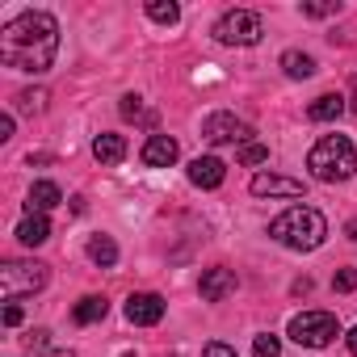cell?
<instances>
[{"label": "cell", "instance_id": "obj_1", "mask_svg": "<svg viewBox=\"0 0 357 357\" xmlns=\"http://www.w3.org/2000/svg\"><path fill=\"white\" fill-rule=\"evenodd\" d=\"M59 55V26L51 13H22L13 17L5 30H0V63L13 68V72H51Z\"/></svg>", "mask_w": 357, "mask_h": 357}, {"label": "cell", "instance_id": "obj_2", "mask_svg": "<svg viewBox=\"0 0 357 357\" xmlns=\"http://www.w3.org/2000/svg\"><path fill=\"white\" fill-rule=\"evenodd\" d=\"M269 236H273L278 244L294 248V252H311V248L324 244V236H328V219H324L315 206H290L286 215H278V219L269 223Z\"/></svg>", "mask_w": 357, "mask_h": 357}, {"label": "cell", "instance_id": "obj_3", "mask_svg": "<svg viewBox=\"0 0 357 357\" xmlns=\"http://www.w3.org/2000/svg\"><path fill=\"white\" fill-rule=\"evenodd\" d=\"M307 168L315 181H349V176L357 172V147L344 139V135H324L311 151H307Z\"/></svg>", "mask_w": 357, "mask_h": 357}, {"label": "cell", "instance_id": "obj_4", "mask_svg": "<svg viewBox=\"0 0 357 357\" xmlns=\"http://www.w3.org/2000/svg\"><path fill=\"white\" fill-rule=\"evenodd\" d=\"M336 332H340V324L332 311H303L290 319V340L303 349H328L336 340Z\"/></svg>", "mask_w": 357, "mask_h": 357}, {"label": "cell", "instance_id": "obj_5", "mask_svg": "<svg viewBox=\"0 0 357 357\" xmlns=\"http://www.w3.org/2000/svg\"><path fill=\"white\" fill-rule=\"evenodd\" d=\"M43 286H47V265H38V261H9L0 269V294L9 303L22 298V294H34Z\"/></svg>", "mask_w": 357, "mask_h": 357}, {"label": "cell", "instance_id": "obj_6", "mask_svg": "<svg viewBox=\"0 0 357 357\" xmlns=\"http://www.w3.org/2000/svg\"><path fill=\"white\" fill-rule=\"evenodd\" d=\"M261 34H265L261 17L248 13V9H231V13H223L219 26H215V38H219L223 47H252V43H261Z\"/></svg>", "mask_w": 357, "mask_h": 357}, {"label": "cell", "instance_id": "obj_7", "mask_svg": "<svg viewBox=\"0 0 357 357\" xmlns=\"http://www.w3.org/2000/svg\"><path fill=\"white\" fill-rule=\"evenodd\" d=\"M202 139L206 143H248L252 139V126L240 122L236 114H211L202 122Z\"/></svg>", "mask_w": 357, "mask_h": 357}, {"label": "cell", "instance_id": "obj_8", "mask_svg": "<svg viewBox=\"0 0 357 357\" xmlns=\"http://www.w3.org/2000/svg\"><path fill=\"white\" fill-rule=\"evenodd\" d=\"M248 190L257 198H298L303 194V181H294V176H278V172H257Z\"/></svg>", "mask_w": 357, "mask_h": 357}, {"label": "cell", "instance_id": "obj_9", "mask_svg": "<svg viewBox=\"0 0 357 357\" xmlns=\"http://www.w3.org/2000/svg\"><path fill=\"white\" fill-rule=\"evenodd\" d=\"M126 319L139 324V328H151L164 319V298L160 294H130L126 298Z\"/></svg>", "mask_w": 357, "mask_h": 357}, {"label": "cell", "instance_id": "obj_10", "mask_svg": "<svg viewBox=\"0 0 357 357\" xmlns=\"http://www.w3.org/2000/svg\"><path fill=\"white\" fill-rule=\"evenodd\" d=\"M223 176H227V164H223L219 155H198V160H190V181H194L198 190H219Z\"/></svg>", "mask_w": 357, "mask_h": 357}, {"label": "cell", "instance_id": "obj_11", "mask_svg": "<svg viewBox=\"0 0 357 357\" xmlns=\"http://www.w3.org/2000/svg\"><path fill=\"white\" fill-rule=\"evenodd\" d=\"M176 155H181V147H176V139H168V135H151L143 143V164L147 168H168V164H176Z\"/></svg>", "mask_w": 357, "mask_h": 357}, {"label": "cell", "instance_id": "obj_12", "mask_svg": "<svg viewBox=\"0 0 357 357\" xmlns=\"http://www.w3.org/2000/svg\"><path fill=\"white\" fill-rule=\"evenodd\" d=\"M231 290H236V273H231V269H206L202 282H198V294H202L206 303H223Z\"/></svg>", "mask_w": 357, "mask_h": 357}, {"label": "cell", "instance_id": "obj_13", "mask_svg": "<svg viewBox=\"0 0 357 357\" xmlns=\"http://www.w3.org/2000/svg\"><path fill=\"white\" fill-rule=\"evenodd\" d=\"M63 202V194H59V185L55 181H34V190H30V215H47L51 206H59Z\"/></svg>", "mask_w": 357, "mask_h": 357}, {"label": "cell", "instance_id": "obj_14", "mask_svg": "<svg viewBox=\"0 0 357 357\" xmlns=\"http://www.w3.org/2000/svg\"><path fill=\"white\" fill-rule=\"evenodd\" d=\"M344 114V97L340 93H324V97H315L311 105H307V118L311 122H332V118H340Z\"/></svg>", "mask_w": 357, "mask_h": 357}, {"label": "cell", "instance_id": "obj_15", "mask_svg": "<svg viewBox=\"0 0 357 357\" xmlns=\"http://www.w3.org/2000/svg\"><path fill=\"white\" fill-rule=\"evenodd\" d=\"M93 155L101 160V164H122V155H126V139L122 135H97L93 139Z\"/></svg>", "mask_w": 357, "mask_h": 357}, {"label": "cell", "instance_id": "obj_16", "mask_svg": "<svg viewBox=\"0 0 357 357\" xmlns=\"http://www.w3.org/2000/svg\"><path fill=\"white\" fill-rule=\"evenodd\" d=\"M17 240H22L26 248H38V244H47V240H51V223H47V215H30V219H22V227H17Z\"/></svg>", "mask_w": 357, "mask_h": 357}, {"label": "cell", "instance_id": "obj_17", "mask_svg": "<svg viewBox=\"0 0 357 357\" xmlns=\"http://www.w3.org/2000/svg\"><path fill=\"white\" fill-rule=\"evenodd\" d=\"M282 72H286L290 80H307V76H315V59L303 55V51H286V55H282Z\"/></svg>", "mask_w": 357, "mask_h": 357}, {"label": "cell", "instance_id": "obj_18", "mask_svg": "<svg viewBox=\"0 0 357 357\" xmlns=\"http://www.w3.org/2000/svg\"><path fill=\"white\" fill-rule=\"evenodd\" d=\"M89 261L101 265V269L118 265V244H114L109 236H93V240H89Z\"/></svg>", "mask_w": 357, "mask_h": 357}, {"label": "cell", "instance_id": "obj_19", "mask_svg": "<svg viewBox=\"0 0 357 357\" xmlns=\"http://www.w3.org/2000/svg\"><path fill=\"white\" fill-rule=\"evenodd\" d=\"M105 311H109V303H105V298H97V294H84V298L76 303L72 319H76V324H97V319H105Z\"/></svg>", "mask_w": 357, "mask_h": 357}, {"label": "cell", "instance_id": "obj_20", "mask_svg": "<svg viewBox=\"0 0 357 357\" xmlns=\"http://www.w3.org/2000/svg\"><path fill=\"white\" fill-rule=\"evenodd\" d=\"M147 17H151V22H164V26H172L176 17H181V9H176L172 0H168V5H164V0H151V5H147Z\"/></svg>", "mask_w": 357, "mask_h": 357}, {"label": "cell", "instance_id": "obj_21", "mask_svg": "<svg viewBox=\"0 0 357 357\" xmlns=\"http://www.w3.org/2000/svg\"><path fill=\"white\" fill-rule=\"evenodd\" d=\"M252 353H257V357H282V340H278L273 332H261L257 344H252Z\"/></svg>", "mask_w": 357, "mask_h": 357}, {"label": "cell", "instance_id": "obj_22", "mask_svg": "<svg viewBox=\"0 0 357 357\" xmlns=\"http://www.w3.org/2000/svg\"><path fill=\"white\" fill-rule=\"evenodd\" d=\"M43 101H47V93H43V89H26V93H17V109H26V114L43 109Z\"/></svg>", "mask_w": 357, "mask_h": 357}, {"label": "cell", "instance_id": "obj_23", "mask_svg": "<svg viewBox=\"0 0 357 357\" xmlns=\"http://www.w3.org/2000/svg\"><path fill=\"white\" fill-rule=\"evenodd\" d=\"M240 160H244V164H265V160H269V147H265V143H244V147H240Z\"/></svg>", "mask_w": 357, "mask_h": 357}, {"label": "cell", "instance_id": "obj_24", "mask_svg": "<svg viewBox=\"0 0 357 357\" xmlns=\"http://www.w3.org/2000/svg\"><path fill=\"white\" fill-rule=\"evenodd\" d=\"M332 286H336V290H344V294H349V290H357V269H340V273L332 278Z\"/></svg>", "mask_w": 357, "mask_h": 357}, {"label": "cell", "instance_id": "obj_25", "mask_svg": "<svg viewBox=\"0 0 357 357\" xmlns=\"http://www.w3.org/2000/svg\"><path fill=\"white\" fill-rule=\"evenodd\" d=\"M202 357H240L231 344H223V340H211L206 349H202Z\"/></svg>", "mask_w": 357, "mask_h": 357}, {"label": "cell", "instance_id": "obj_26", "mask_svg": "<svg viewBox=\"0 0 357 357\" xmlns=\"http://www.w3.org/2000/svg\"><path fill=\"white\" fill-rule=\"evenodd\" d=\"M122 118H143V101L139 97H122Z\"/></svg>", "mask_w": 357, "mask_h": 357}, {"label": "cell", "instance_id": "obj_27", "mask_svg": "<svg viewBox=\"0 0 357 357\" xmlns=\"http://www.w3.org/2000/svg\"><path fill=\"white\" fill-rule=\"evenodd\" d=\"M340 5H303V13L307 17H328V13H336Z\"/></svg>", "mask_w": 357, "mask_h": 357}, {"label": "cell", "instance_id": "obj_28", "mask_svg": "<svg viewBox=\"0 0 357 357\" xmlns=\"http://www.w3.org/2000/svg\"><path fill=\"white\" fill-rule=\"evenodd\" d=\"M5 324H9V328H17V324H22V307H17V303H9V307H5Z\"/></svg>", "mask_w": 357, "mask_h": 357}, {"label": "cell", "instance_id": "obj_29", "mask_svg": "<svg viewBox=\"0 0 357 357\" xmlns=\"http://www.w3.org/2000/svg\"><path fill=\"white\" fill-rule=\"evenodd\" d=\"M0 139H13V114L0 118Z\"/></svg>", "mask_w": 357, "mask_h": 357}, {"label": "cell", "instance_id": "obj_30", "mask_svg": "<svg viewBox=\"0 0 357 357\" xmlns=\"http://www.w3.org/2000/svg\"><path fill=\"white\" fill-rule=\"evenodd\" d=\"M344 340H349V353H353V357H357V328H353V332H349V336H344Z\"/></svg>", "mask_w": 357, "mask_h": 357}, {"label": "cell", "instance_id": "obj_31", "mask_svg": "<svg viewBox=\"0 0 357 357\" xmlns=\"http://www.w3.org/2000/svg\"><path fill=\"white\" fill-rule=\"evenodd\" d=\"M43 357H76L72 349H51V353H43Z\"/></svg>", "mask_w": 357, "mask_h": 357}, {"label": "cell", "instance_id": "obj_32", "mask_svg": "<svg viewBox=\"0 0 357 357\" xmlns=\"http://www.w3.org/2000/svg\"><path fill=\"white\" fill-rule=\"evenodd\" d=\"M344 236H349V240H357V219H353V223L344 227Z\"/></svg>", "mask_w": 357, "mask_h": 357}, {"label": "cell", "instance_id": "obj_33", "mask_svg": "<svg viewBox=\"0 0 357 357\" xmlns=\"http://www.w3.org/2000/svg\"><path fill=\"white\" fill-rule=\"evenodd\" d=\"M349 101H353V114H357V76H353V93H349Z\"/></svg>", "mask_w": 357, "mask_h": 357}]
</instances>
